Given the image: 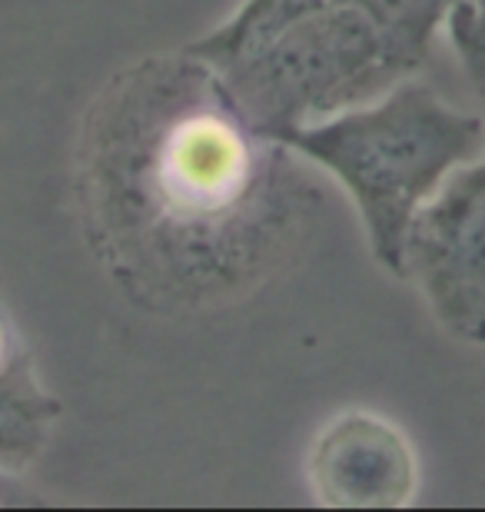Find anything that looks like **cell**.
Here are the masks:
<instances>
[{
    "label": "cell",
    "mask_w": 485,
    "mask_h": 512,
    "mask_svg": "<svg viewBox=\"0 0 485 512\" xmlns=\"http://www.w3.org/2000/svg\"><path fill=\"white\" fill-rule=\"evenodd\" d=\"M306 476L316 503L326 509H402L419 486L406 433L366 409L339 413L319 429Z\"/></svg>",
    "instance_id": "5b68a950"
},
{
    "label": "cell",
    "mask_w": 485,
    "mask_h": 512,
    "mask_svg": "<svg viewBox=\"0 0 485 512\" xmlns=\"http://www.w3.org/2000/svg\"><path fill=\"white\" fill-rule=\"evenodd\" d=\"M439 323L485 346V153L459 167L416 213L402 253Z\"/></svg>",
    "instance_id": "277c9868"
},
{
    "label": "cell",
    "mask_w": 485,
    "mask_h": 512,
    "mask_svg": "<svg viewBox=\"0 0 485 512\" xmlns=\"http://www.w3.org/2000/svg\"><path fill=\"white\" fill-rule=\"evenodd\" d=\"M74 190L87 247L113 286L170 320L256 293L323 207L303 157L190 47L103 84L80 124Z\"/></svg>",
    "instance_id": "6da1fadb"
},
{
    "label": "cell",
    "mask_w": 485,
    "mask_h": 512,
    "mask_svg": "<svg viewBox=\"0 0 485 512\" xmlns=\"http://www.w3.org/2000/svg\"><path fill=\"white\" fill-rule=\"evenodd\" d=\"M190 50L220 70L246 114L276 137L383 97L426 57L356 0H319L260 34L203 37Z\"/></svg>",
    "instance_id": "3957f363"
},
{
    "label": "cell",
    "mask_w": 485,
    "mask_h": 512,
    "mask_svg": "<svg viewBox=\"0 0 485 512\" xmlns=\"http://www.w3.org/2000/svg\"><path fill=\"white\" fill-rule=\"evenodd\" d=\"M446 27L462 57V67H466L472 87H476L485 107V10L466 4V0H452Z\"/></svg>",
    "instance_id": "52a82bcc"
},
{
    "label": "cell",
    "mask_w": 485,
    "mask_h": 512,
    "mask_svg": "<svg viewBox=\"0 0 485 512\" xmlns=\"http://www.w3.org/2000/svg\"><path fill=\"white\" fill-rule=\"evenodd\" d=\"M466 4H472V7H479V10H485V0H466Z\"/></svg>",
    "instance_id": "ba28073f"
},
{
    "label": "cell",
    "mask_w": 485,
    "mask_h": 512,
    "mask_svg": "<svg viewBox=\"0 0 485 512\" xmlns=\"http://www.w3.org/2000/svg\"><path fill=\"white\" fill-rule=\"evenodd\" d=\"M356 4H359V0H356Z\"/></svg>",
    "instance_id": "9c48e42d"
},
{
    "label": "cell",
    "mask_w": 485,
    "mask_h": 512,
    "mask_svg": "<svg viewBox=\"0 0 485 512\" xmlns=\"http://www.w3.org/2000/svg\"><path fill=\"white\" fill-rule=\"evenodd\" d=\"M283 140L343 183L376 260L402 276L412 220L452 173L485 153V117L402 80L383 97L296 127Z\"/></svg>",
    "instance_id": "7a4b0ae2"
},
{
    "label": "cell",
    "mask_w": 485,
    "mask_h": 512,
    "mask_svg": "<svg viewBox=\"0 0 485 512\" xmlns=\"http://www.w3.org/2000/svg\"><path fill=\"white\" fill-rule=\"evenodd\" d=\"M60 403L40 383L14 316L0 303V473H24L44 456Z\"/></svg>",
    "instance_id": "8992f818"
}]
</instances>
